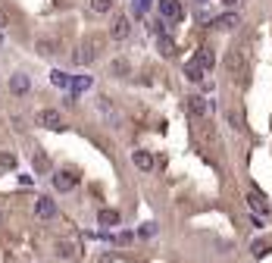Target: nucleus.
Returning <instances> with one entry per match:
<instances>
[{"instance_id": "obj_1", "label": "nucleus", "mask_w": 272, "mask_h": 263, "mask_svg": "<svg viewBox=\"0 0 272 263\" xmlns=\"http://www.w3.org/2000/svg\"><path fill=\"white\" fill-rule=\"evenodd\" d=\"M157 10H160V16L166 19V22H178V19L185 16L181 0H157Z\"/></svg>"}, {"instance_id": "obj_2", "label": "nucleus", "mask_w": 272, "mask_h": 263, "mask_svg": "<svg viewBox=\"0 0 272 263\" xmlns=\"http://www.w3.org/2000/svg\"><path fill=\"white\" fill-rule=\"evenodd\" d=\"M75 185H79V176H75V173H69V169L53 173V188H57V191H72Z\"/></svg>"}, {"instance_id": "obj_3", "label": "nucleus", "mask_w": 272, "mask_h": 263, "mask_svg": "<svg viewBox=\"0 0 272 263\" xmlns=\"http://www.w3.org/2000/svg\"><path fill=\"white\" fill-rule=\"evenodd\" d=\"M188 110H191V116H197V119H204V116H210V110H213V104H210L207 97H201V94H191V97H188Z\"/></svg>"}, {"instance_id": "obj_4", "label": "nucleus", "mask_w": 272, "mask_h": 263, "mask_svg": "<svg viewBox=\"0 0 272 263\" xmlns=\"http://www.w3.org/2000/svg\"><path fill=\"white\" fill-rule=\"evenodd\" d=\"M244 63H247V47H231L225 60L228 72H244Z\"/></svg>"}, {"instance_id": "obj_5", "label": "nucleus", "mask_w": 272, "mask_h": 263, "mask_svg": "<svg viewBox=\"0 0 272 263\" xmlns=\"http://www.w3.org/2000/svg\"><path fill=\"white\" fill-rule=\"evenodd\" d=\"M38 125H44V128H53V132H60L63 128V116L57 110H41L38 113Z\"/></svg>"}, {"instance_id": "obj_6", "label": "nucleus", "mask_w": 272, "mask_h": 263, "mask_svg": "<svg viewBox=\"0 0 272 263\" xmlns=\"http://www.w3.org/2000/svg\"><path fill=\"white\" fill-rule=\"evenodd\" d=\"M110 35L116 38V41L129 38V35H132V22H129V16H116V19H113V28H110Z\"/></svg>"}, {"instance_id": "obj_7", "label": "nucleus", "mask_w": 272, "mask_h": 263, "mask_svg": "<svg viewBox=\"0 0 272 263\" xmlns=\"http://www.w3.org/2000/svg\"><path fill=\"white\" fill-rule=\"evenodd\" d=\"M34 213H38L41 219H53L57 216V204H53L50 198H38L34 201Z\"/></svg>"}, {"instance_id": "obj_8", "label": "nucleus", "mask_w": 272, "mask_h": 263, "mask_svg": "<svg viewBox=\"0 0 272 263\" xmlns=\"http://www.w3.org/2000/svg\"><path fill=\"white\" fill-rule=\"evenodd\" d=\"M97 50H100V41L97 38H88V41L82 44V53H79V63H91L97 56Z\"/></svg>"}, {"instance_id": "obj_9", "label": "nucleus", "mask_w": 272, "mask_h": 263, "mask_svg": "<svg viewBox=\"0 0 272 263\" xmlns=\"http://www.w3.org/2000/svg\"><path fill=\"white\" fill-rule=\"evenodd\" d=\"M132 163L141 169V173H150V169H153V157H150V150H135V154H132Z\"/></svg>"}, {"instance_id": "obj_10", "label": "nucleus", "mask_w": 272, "mask_h": 263, "mask_svg": "<svg viewBox=\"0 0 272 263\" xmlns=\"http://www.w3.org/2000/svg\"><path fill=\"white\" fill-rule=\"evenodd\" d=\"M213 25L222 28V31H228V28H235V25H241V19H238V13H222V16L213 19Z\"/></svg>"}, {"instance_id": "obj_11", "label": "nucleus", "mask_w": 272, "mask_h": 263, "mask_svg": "<svg viewBox=\"0 0 272 263\" xmlns=\"http://www.w3.org/2000/svg\"><path fill=\"white\" fill-rule=\"evenodd\" d=\"M204 75H207V69L197 63V60L185 63V79H188V82H204Z\"/></svg>"}, {"instance_id": "obj_12", "label": "nucleus", "mask_w": 272, "mask_h": 263, "mask_svg": "<svg viewBox=\"0 0 272 263\" xmlns=\"http://www.w3.org/2000/svg\"><path fill=\"white\" fill-rule=\"evenodd\" d=\"M97 222L103 225V229H113V225H119V213L110 210V207H103V210L97 213Z\"/></svg>"}, {"instance_id": "obj_13", "label": "nucleus", "mask_w": 272, "mask_h": 263, "mask_svg": "<svg viewBox=\"0 0 272 263\" xmlns=\"http://www.w3.org/2000/svg\"><path fill=\"white\" fill-rule=\"evenodd\" d=\"M10 88H13L16 94H25V91L31 88V79H28V75H25V72H16V75H13V79H10Z\"/></svg>"}, {"instance_id": "obj_14", "label": "nucleus", "mask_w": 272, "mask_h": 263, "mask_svg": "<svg viewBox=\"0 0 272 263\" xmlns=\"http://www.w3.org/2000/svg\"><path fill=\"white\" fill-rule=\"evenodd\" d=\"M91 85H94V79H91V75H75V79H72V85H69V88H72V97H79V94L88 91Z\"/></svg>"}, {"instance_id": "obj_15", "label": "nucleus", "mask_w": 272, "mask_h": 263, "mask_svg": "<svg viewBox=\"0 0 272 263\" xmlns=\"http://www.w3.org/2000/svg\"><path fill=\"white\" fill-rule=\"evenodd\" d=\"M157 47H160L163 56H175V41L169 35H157Z\"/></svg>"}, {"instance_id": "obj_16", "label": "nucleus", "mask_w": 272, "mask_h": 263, "mask_svg": "<svg viewBox=\"0 0 272 263\" xmlns=\"http://www.w3.org/2000/svg\"><path fill=\"white\" fill-rule=\"evenodd\" d=\"M194 60H197V63H201V66L210 72V69H213V63H216V53H213L210 47H201V50H197V56H194Z\"/></svg>"}, {"instance_id": "obj_17", "label": "nucleus", "mask_w": 272, "mask_h": 263, "mask_svg": "<svg viewBox=\"0 0 272 263\" xmlns=\"http://www.w3.org/2000/svg\"><path fill=\"white\" fill-rule=\"evenodd\" d=\"M50 82L57 85V88H69V85H72V79H69L66 72H60V69H53V72H50Z\"/></svg>"}, {"instance_id": "obj_18", "label": "nucleus", "mask_w": 272, "mask_h": 263, "mask_svg": "<svg viewBox=\"0 0 272 263\" xmlns=\"http://www.w3.org/2000/svg\"><path fill=\"white\" fill-rule=\"evenodd\" d=\"M247 201H250V207H253V210H263V213H269V207L263 204V201H266L263 194H257V191H250V194H247Z\"/></svg>"}, {"instance_id": "obj_19", "label": "nucleus", "mask_w": 272, "mask_h": 263, "mask_svg": "<svg viewBox=\"0 0 272 263\" xmlns=\"http://www.w3.org/2000/svg\"><path fill=\"white\" fill-rule=\"evenodd\" d=\"M250 254H253V257H266V254H269V244H266V241H253V244H250Z\"/></svg>"}, {"instance_id": "obj_20", "label": "nucleus", "mask_w": 272, "mask_h": 263, "mask_svg": "<svg viewBox=\"0 0 272 263\" xmlns=\"http://www.w3.org/2000/svg\"><path fill=\"white\" fill-rule=\"evenodd\" d=\"M110 7H113V0H91V10L94 13H110Z\"/></svg>"}, {"instance_id": "obj_21", "label": "nucleus", "mask_w": 272, "mask_h": 263, "mask_svg": "<svg viewBox=\"0 0 272 263\" xmlns=\"http://www.w3.org/2000/svg\"><path fill=\"white\" fill-rule=\"evenodd\" d=\"M38 50L44 56H50V53H57V44H53V41H38Z\"/></svg>"}, {"instance_id": "obj_22", "label": "nucleus", "mask_w": 272, "mask_h": 263, "mask_svg": "<svg viewBox=\"0 0 272 263\" xmlns=\"http://www.w3.org/2000/svg\"><path fill=\"white\" fill-rule=\"evenodd\" d=\"M153 232H157V225H153V222H144V225H141V232H138V235H141V238H150Z\"/></svg>"}, {"instance_id": "obj_23", "label": "nucleus", "mask_w": 272, "mask_h": 263, "mask_svg": "<svg viewBox=\"0 0 272 263\" xmlns=\"http://www.w3.org/2000/svg\"><path fill=\"white\" fill-rule=\"evenodd\" d=\"M0 166H16V157L13 154H0Z\"/></svg>"}, {"instance_id": "obj_24", "label": "nucleus", "mask_w": 272, "mask_h": 263, "mask_svg": "<svg viewBox=\"0 0 272 263\" xmlns=\"http://www.w3.org/2000/svg\"><path fill=\"white\" fill-rule=\"evenodd\" d=\"M113 72L125 75V72H129V63H122V60H116V63H113Z\"/></svg>"}, {"instance_id": "obj_25", "label": "nucleus", "mask_w": 272, "mask_h": 263, "mask_svg": "<svg viewBox=\"0 0 272 263\" xmlns=\"http://www.w3.org/2000/svg\"><path fill=\"white\" fill-rule=\"evenodd\" d=\"M60 254H63V257H72V248H69V244H66V241L60 244Z\"/></svg>"}, {"instance_id": "obj_26", "label": "nucleus", "mask_w": 272, "mask_h": 263, "mask_svg": "<svg viewBox=\"0 0 272 263\" xmlns=\"http://www.w3.org/2000/svg\"><path fill=\"white\" fill-rule=\"evenodd\" d=\"M222 4H225L228 10H235V7H238V4H244V0H222Z\"/></svg>"}, {"instance_id": "obj_27", "label": "nucleus", "mask_w": 272, "mask_h": 263, "mask_svg": "<svg viewBox=\"0 0 272 263\" xmlns=\"http://www.w3.org/2000/svg\"><path fill=\"white\" fill-rule=\"evenodd\" d=\"M4 22H7V16H4V13H0V25H4Z\"/></svg>"}, {"instance_id": "obj_28", "label": "nucleus", "mask_w": 272, "mask_h": 263, "mask_svg": "<svg viewBox=\"0 0 272 263\" xmlns=\"http://www.w3.org/2000/svg\"><path fill=\"white\" fill-rule=\"evenodd\" d=\"M197 4H207V0H197Z\"/></svg>"}]
</instances>
